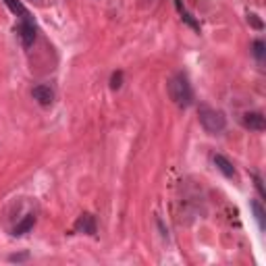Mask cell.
Wrapping results in <instances>:
<instances>
[{"mask_svg":"<svg viewBox=\"0 0 266 266\" xmlns=\"http://www.w3.org/2000/svg\"><path fill=\"white\" fill-rule=\"evenodd\" d=\"M168 96L179 108H189L194 104V90L185 73H175L168 79Z\"/></svg>","mask_w":266,"mask_h":266,"instance_id":"obj_1","label":"cell"},{"mask_svg":"<svg viewBox=\"0 0 266 266\" xmlns=\"http://www.w3.org/2000/svg\"><path fill=\"white\" fill-rule=\"evenodd\" d=\"M198 119H200V125L204 127L206 133L210 136H216V133H223L225 127H227V117L225 112L208 106V104H200L198 106Z\"/></svg>","mask_w":266,"mask_h":266,"instance_id":"obj_2","label":"cell"},{"mask_svg":"<svg viewBox=\"0 0 266 266\" xmlns=\"http://www.w3.org/2000/svg\"><path fill=\"white\" fill-rule=\"evenodd\" d=\"M241 123L245 129L250 131H264L266 129V119L260 110H252V112H245V115L241 117Z\"/></svg>","mask_w":266,"mask_h":266,"instance_id":"obj_3","label":"cell"},{"mask_svg":"<svg viewBox=\"0 0 266 266\" xmlns=\"http://www.w3.org/2000/svg\"><path fill=\"white\" fill-rule=\"evenodd\" d=\"M75 231L77 233H85V235H96L98 231V225H96V216L83 212L77 220H75Z\"/></svg>","mask_w":266,"mask_h":266,"instance_id":"obj_4","label":"cell"},{"mask_svg":"<svg viewBox=\"0 0 266 266\" xmlns=\"http://www.w3.org/2000/svg\"><path fill=\"white\" fill-rule=\"evenodd\" d=\"M17 35H19V40H21L23 48H31L33 42H35V35H37L35 21H33V23H19V27H17Z\"/></svg>","mask_w":266,"mask_h":266,"instance_id":"obj_5","label":"cell"},{"mask_svg":"<svg viewBox=\"0 0 266 266\" xmlns=\"http://www.w3.org/2000/svg\"><path fill=\"white\" fill-rule=\"evenodd\" d=\"M31 96L37 104H42V106H50L54 102V90L48 85V83H40V85H35L31 90Z\"/></svg>","mask_w":266,"mask_h":266,"instance_id":"obj_6","label":"cell"},{"mask_svg":"<svg viewBox=\"0 0 266 266\" xmlns=\"http://www.w3.org/2000/svg\"><path fill=\"white\" fill-rule=\"evenodd\" d=\"M214 166L220 170V173L227 177V179H237V170H235V166H233V162L227 158V156H223V154H214Z\"/></svg>","mask_w":266,"mask_h":266,"instance_id":"obj_7","label":"cell"},{"mask_svg":"<svg viewBox=\"0 0 266 266\" xmlns=\"http://www.w3.org/2000/svg\"><path fill=\"white\" fill-rule=\"evenodd\" d=\"M5 5L21 19V23H33V17H31V13L27 11V7L21 3V0H5Z\"/></svg>","mask_w":266,"mask_h":266,"instance_id":"obj_8","label":"cell"},{"mask_svg":"<svg viewBox=\"0 0 266 266\" xmlns=\"http://www.w3.org/2000/svg\"><path fill=\"white\" fill-rule=\"evenodd\" d=\"M175 7H177V11H179V15H181V19H183V21H185L189 27H192L194 31H200V23H198L196 19H194V15H192V13H189V11L183 7V3H181V0H175Z\"/></svg>","mask_w":266,"mask_h":266,"instance_id":"obj_9","label":"cell"},{"mask_svg":"<svg viewBox=\"0 0 266 266\" xmlns=\"http://www.w3.org/2000/svg\"><path fill=\"white\" fill-rule=\"evenodd\" d=\"M33 225H35V216H33V214H27V216L13 229V235H15V237H21V235L29 233V231L33 229Z\"/></svg>","mask_w":266,"mask_h":266,"instance_id":"obj_10","label":"cell"},{"mask_svg":"<svg viewBox=\"0 0 266 266\" xmlns=\"http://www.w3.org/2000/svg\"><path fill=\"white\" fill-rule=\"evenodd\" d=\"M250 206H252V210H254V216H256V220H258V227H260V231H264V208H262V204L258 202V200H252L250 202Z\"/></svg>","mask_w":266,"mask_h":266,"instance_id":"obj_11","label":"cell"},{"mask_svg":"<svg viewBox=\"0 0 266 266\" xmlns=\"http://www.w3.org/2000/svg\"><path fill=\"white\" fill-rule=\"evenodd\" d=\"M252 54L256 56V61H258V63H262V61H264V56H266V44H264L262 40H256V42L252 44Z\"/></svg>","mask_w":266,"mask_h":266,"instance_id":"obj_12","label":"cell"},{"mask_svg":"<svg viewBox=\"0 0 266 266\" xmlns=\"http://www.w3.org/2000/svg\"><path fill=\"white\" fill-rule=\"evenodd\" d=\"M121 85H123V71H115L112 73V77H110V87L119 90Z\"/></svg>","mask_w":266,"mask_h":266,"instance_id":"obj_13","label":"cell"},{"mask_svg":"<svg viewBox=\"0 0 266 266\" xmlns=\"http://www.w3.org/2000/svg\"><path fill=\"white\" fill-rule=\"evenodd\" d=\"M248 23H250L254 29H264V23L258 19V15H256V13H250V15H248Z\"/></svg>","mask_w":266,"mask_h":266,"instance_id":"obj_14","label":"cell"},{"mask_svg":"<svg viewBox=\"0 0 266 266\" xmlns=\"http://www.w3.org/2000/svg\"><path fill=\"white\" fill-rule=\"evenodd\" d=\"M254 177V185H256V189H258V194H260V198H266V192H264V185H262V179L258 177V175H252Z\"/></svg>","mask_w":266,"mask_h":266,"instance_id":"obj_15","label":"cell"},{"mask_svg":"<svg viewBox=\"0 0 266 266\" xmlns=\"http://www.w3.org/2000/svg\"><path fill=\"white\" fill-rule=\"evenodd\" d=\"M29 258V254L27 252H23V254H13V256H9V260L11 262H23V260H27Z\"/></svg>","mask_w":266,"mask_h":266,"instance_id":"obj_16","label":"cell"}]
</instances>
